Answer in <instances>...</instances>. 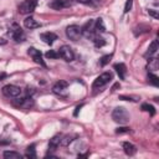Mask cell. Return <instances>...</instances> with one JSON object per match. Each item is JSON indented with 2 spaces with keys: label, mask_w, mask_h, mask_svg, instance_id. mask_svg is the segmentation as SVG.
<instances>
[{
  "label": "cell",
  "mask_w": 159,
  "mask_h": 159,
  "mask_svg": "<svg viewBox=\"0 0 159 159\" xmlns=\"http://www.w3.org/2000/svg\"><path fill=\"white\" fill-rule=\"evenodd\" d=\"M129 118L130 116L124 107H117L112 112V119L119 124H127L129 122Z\"/></svg>",
  "instance_id": "cell-1"
},
{
  "label": "cell",
  "mask_w": 159,
  "mask_h": 159,
  "mask_svg": "<svg viewBox=\"0 0 159 159\" xmlns=\"http://www.w3.org/2000/svg\"><path fill=\"white\" fill-rule=\"evenodd\" d=\"M112 78H113V73L112 72H103L102 75H99L93 81L92 89H99V88H102L103 86H106L107 83H109Z\"/></svg>",
  "instance_id": "cell-2"
},
{
  "label": "cell",
  "mask_w": 159,
  "mask_h": 159,
  "mask_svg": "<svg viewBox=\"0 0 159 159\" xmlns=\"http://www.w3.org/2000/svg\"><path fill=\"white\" fill-rule=\"evenodd\" d=\"M81 32H82V35H83L84 37L93 40V37L98 34L97 30H96V26H94V20L87 21V22L83 25V27H81Z\"/></svg>",
  "instance_id": "cell-3"
},
{
  "label": "cell",
  "mask_w": 159,
  "mask_h": 159,
  "mask_svg": "<svg viewBox=\"0 0 159 159\" xmlns=\"http://www.w3.org/2000/svg\"><path fill=\"white\" fill-rule=\"evenodd\" d=\"M12 104L17 108H22V109H30L34 107V99L31 96H26V97H21V98H17L12 102Z\"/></svg>",
  "instance_id": "cell-4"
},
{
  "label": "cell",
  "mask_w": 159,
  "mask_h": 159,
  "mask_svg": "<svg viewBox=\"0 0 159 159\" xmlns=\"http://www.w3.org/2000/svg\"><path fill=\"white\" fill-rule=\"evenodd\" d=\"M37 5V0H24L20 5H19V12L22 15H27L31 14Z\"/></svg>",
  "instance_id": "cell-5"
},
{
  "label": "cell",
  "mask_w": 159,
  "mask_h": 159,
  "mask_svg": "<svg viewBox=\"0 0 159 159\" xmlns=\"http://www.w3.org/2000/svg\"><path fill=\"white\" fill-rule=\"evenodd\" d=\"M1 92H2V94H4L5 97H9V98H16V97L20 96V93H21V88L17 87V86H15V84H6V86L2 87Z\"/></svg>",
  "instance_id": "cell-6"
},
{
  "label": "cell",
  "mask_w": 159,
  "mask_h": 159,
  "mask_svg": "<svg viewBox=\"0 0 159 159\" xmlns=\"http://www.w3.org/2000/svg\"><path fill=\"white\" fill-rule=\"evenodd\" d=\"M66 36L70 40H72V41L80 40V37L82 36L81 27L77 26V25H70V26H67V29H66Z\"/></svg>",
  "instance_id": "cell-7"
},
{
  "label": "cell",
  "mask_w": 159,
  "mask_h": 159,
  "mask_svg": "<svg viewBox=\"0 0 159 159\" xmlns=\"http://www.w3.org/2000/svg\"><path fill=\"white\" fill-rule=\"evenodd\" d=\"M58 55H60V57L63 58L66 62H71V61L75 60V52H73V50H72L70 46H67V45H63V46L60 47Z\"/></svg>",
  "instance_id": "cell-8"
},
{
  "label": "cell",
  "mask_w": 159,
  "mask_h": 159,
  "mask_svg": "<svg viewBox=\"0 0 159 159\" xmlns=\"http://www.w3.org/2000/svg\"><path fill=\"white\" fill-rule=\"evenodd\" d=\"M27 53H29V56H30L37 65H40V66H42V67H46V63H45V61L42 60V53H41L40 50H37V48H35V47H29Z\"/></svg>",
  "instance_id": "cell-9"
},
{
  "label": "cell",
  "mask_w": 159,
  "mask_h": 159,
  "mask_svg": "<svg viewBox=\"0 0 159 159\" xmlns=\"http://www.w3.org/2000/svg\"><path fill=\"white\" fill-rule=\"evenodd\" d=\"M9 34L11 35V37H12V40H15L16 42H20V41H24V39H25V35H24V31L21 30V27H19V26H15L11 31H9Z\"/></svg>",
  "instance_id": "cell-10"
},
{
  "label": "cell",
  "mask_w": 159,
  "mask_h": 159,
  "mask_svg": "<svg viewBox=\"0 0 159 159\" xmlns=\"http://www.w3.org/2000/svg\"><path fill=\"white\" fill-rule=\"evenodd\" d=\"M67 87H68V83H67L66 81H58V82H56V83L53 84L52 92L56 93V94H63L65 91L67 89Z\"/></svg>",
  "instance_id": "cell-11"
},
{
  "label": "cell",
  "mask_w": 159,
  "mask_h": 159,
  "mask_svg": "<svg viewBox=\"0 0 159 159\" xmlns=\"http://www.w3.org/2000/svg\"><path fill=\"white\" fill-rule=\"evenodd\" d=\"M71 4H72V0H53V1L50 4V6H51L52 9L60 10V9L71 6Z\"/></svg>",
  "instance_id": "cell-12"
},
{
  "label": "cell",
  "mask_w": 159,
  "mask_h": 159,
  "mask_svg": "<svg viewBox=\"0 0 159 159\" xmlns=\"http://www.w3.org/2000/svg\"><path fill=\"white\" fill-rule=\"evenodd\" d=\"M24 26H25L26 29L32 30V29H37V27H40L41 24H40L37 20H35L32 16H27V17H25V20H24Z\"/></svg>",
  "instance_id": "cell-13"
},
{
  "label": "cell",
  "mask_w": 159,
  "mask_h": 159,
  "mask_svg": "<svg viewBox=\"0 0 159 159\" xmlns=\"http://www.w3.org/2000/svg\"><path fill=\"white\" fill-rule=\"evenodd\" d=\"M40 37H41V40L45 42V43H47V45H52L53 42H55V40H57V35L56 34H53V32H42L41 35H40Z\"/></svg>",
  "instance_id": "cell-14"
},
{
  "label": "cell",
  "mask_w": 159,
  "mask_h": 159,
  "mask_svg": "<svg viewBox=\"0 0 159 159\" xmlns=\"http://www.w3.org/2000/svg\"><path fill=\"white\" fill-rule=\"evenodd\" d=\"M122 147H123L124 153H125L127 155H129V157H132V155H134V154L137 153V147H135L134 144L129 143V142H123V143H122Z\"/></svg>",
  "instance_id": "cell-15"
},
{
  "label": "cell",
  "mask_w": 159,
  "mask_h": 159,
  "mask_svg": "<svg viewBox=\"0 0 159 159\" xmlns=\"http://www.w3.org/2000/svg\"><path fill=\"white\" fill-rule=\"evenodd\" d=\"M114 70L116 72L118 73L119 78L120 80H125V76H127V67L124 63H116L114 65Z\"/></svg>",
  "instance_id": "cell-16"
},
{
  "label": "cell",
  "mask_w": 159,
  "mask_h": 159,
  "mask_svg": "<svg viewBox=\"0 0 159 159\" xmlns=\"http://www.w3.org/2000/svg\"><path fill=\"white\" fill-rule=\"evenodd\" d=\"M158 48H159V45H158V41L157 40H153L152 41V43L149 45V47H148V51L145 52V57H152L153 55H155L157 53V51H158Z\"/></svg>",
  "instance_id": "cell-17"
},
{
  "label": "cell",
  "mask_w": 159,
  "mask_h": 159,
  "mask_svg": "<svg viewBox=\"0 0 159 159\" xmlns=\"http://www.w3.org/2000/svg\"><path fill=\"white\" fill-rule=\"evenodd\" d=\"M61 139H62V135H55L50 139V143H48V149L51 150H55L60 144H61Z\"/></svg>",
  "instance_id": "cell-18"
},
{
  "label": "cell",
  "mask_w": 159,
  "mask_h": 159,
  "mask_svg": "<svg viewBox=\"0 0 159 159\" xmlns=\"http://www.w3.org/2000/svg\"><path fill=\"white\" fill-rule=\"evenodd\" d=\"M2 155L5 159H21L22 158V155L20 153L14 152V150H5Z\"/></svg>",
  "instance_id": "cell-19"
},
{
  "label": "cell",
  "mask_w": 159,
  "mask_h": 159,
  "mask_svg": "<svg viewBox=\"0 0 159 159\" xmlns=\"http://www.w3.org/2000/svg\"><path fill=\"white\" fill-rule=\"evenodd\" d=\"M158 68H159L158 58H155V57H149V60H148V70H150V71H157Z\"/></svg>",
  "instance_id": "cell-20"
},
{
  "label": "cell",
  "mask_w": 159,
  "mask_h": 159,
  "mask_svg": "<svg viewBox=\"0 0 159 159\" xmlns=\"http://www.w3.org/2000/svg\"><path fill=\"white\" fill-rule=\"evenodd\" d=\"M94 26H96V30H97V32H98V34H99V32H104V31H106L104 22H103V20H102L101 17H98V19H96V20H94Z\"/></svg>",
  "instance_id": "cell-21"
},
{
  "label": "cell",
  "mask_w": 159,
  "mask_h": 159,
  "mask_svg": "<svg viewBox=\"0 0 159 159\" xmlns=\"http://www.w3.org/2000/svg\"><path fill=\"white\" fill-rule=\"evenodd\" d=\"M150 30V27L149 26H147V25H139V26H137V27H134V35L135 36H138V35H142V34H144V32H148Z\"/></svg>",
  "instance_id": "cell-22"
},
{
  "label": "cell",
  "mask_w": 159,
  "mask_h": 159,
  "mask_svg": "<svg viewBox=\"0 0 159 159\" xmlns=\"http://www.w3.org/2000/svg\"><path fill=\"white\" fill-rule=\"evenodd\" d=\"M93 42H94V46H96V47H103V46L106 45V40H104L102 36H99L98 34L93 37Z\"/></svg>",
  "instance_id": "cell-23"
},
{
  "label": "cell",
  "mask_w": 159,
  "mask_h": 159,
  "mask_svg": "<svg viewBox=\"0 0 159 159\" xmlns=\"http://www.w3.org/2000/svg\"><path fill=\"white\" fill-rule=\"evenodd\" d=\"M142 109L145 111V112H148L152 117L155 114V108H154L152 104H149V103H143V104H142Z\"/></svg>",
  "instance_id": "cell-24"
},
{
  "label": "cell",
  "mask_w": 159,
  "mask_h": 159,
  "mask_svg": "<svg viewBox=\"0 0 159 159\" xmlns=\"http://www.w3.org/2000/svg\"><path fill=\"white\" fill-rule=\"evenodd\" d=\"M26 158H36V153H35V144H31L27 147V153L25 155Z\"/></svg>",
  "instance_id": "cell-25"
},
{
  "label": "cell",
  "mask_w": 159,
  "mask_h": 159,
  "mask_svg": "<svg viewBox=\"0 0 159 159\" xmlns=\"http://www.w3.org/2000/svg\"><path fill=\"white\" fill-rule=\"evenodd\" d=\"M111 58H112V55H104V56H102V57L99 58V65H101L102 67H104L106 65L109 63Z\"/></svg>",
  "instance_id": "cell-26"
},
{
  "label": "cell",
  "mask_w": 159,
  "mask_h": 159,
  "mask_svg": "<svg viewBox=\"0 0 159 159\" xmlns=\"http://www.w3.org/2000/svg\"><path fill=\"white\" fill-rule=\"evenodd\" d=\"M148 78H149V82L152 83V84H154V86H159V78H158V76L157 75H154V73H149L148 75Z\"/></svg>",
  "instance_id": "cell-27"
},
{
  "label": "cell",
  "mask_w": 159,
  "mask_h": 159,
  "mask_svg": "<svg viewBox=\"0 0 159 159\" xmlns=\"http://www.w3.org/2000/svg\"><path fill=\"white\" fill-rule=\"evenodd\" d=\"M45 56H46L47 58H58V57H60L58 52H56L55 50H50V51H47V52L45 53Z\"/></svg>",
  "instance_id": "cell-28"
},
{
  "label": "cell",
  "mask_w": 159,
  "mask_h": 159,
  "mask_svg": "<svg viewBox=\"0 0 159 159\" xmlns=\"http://www.w3.org/2000/svg\"><path fill=\"white\" fill-rule=\"evenodd\" d=\"M73 137L72 135H66V137H62V139H61V145H68L73 139H72Z\"/></svg>",
  "instance_id": "cell-29"
},
{
  "label": "cell",
  "mask_w": 159,
  "mask_h": 159,
  "mask_svg": "<svg viewBox=\"0 0 159 159\" xmlns=\"http://www.w3.org/2000/svg\"><path fill=\"white\" fill-rule=\"evenodd\" d=\"M132 5H133V0H127L125 1V5H124V14H127V12H129L130 10H132Z\"/></svg>",
  "instance_id": "cell-30"
},
{
  "label": "cell",
  "mask_w": 159,
  "mask_h": 159,
  "mask_svg": "<svg viewBox=\"0 0 159 159\" xmlns=\"http://www.w3.org/2000/svg\"><path fill=\"white\" fill-rule=\"evenodd\" d=\"M130 129L128 128V127H118L117 129H116V133L117 134H122V133H128Z\"/></svg>",
  "instance_id": "cell-31"
},
{
  "label": "cell",
  "mask_w": 159,
  "mask_h": 159,
  "mask_svg": "<svg viewBox=\"0 0 159 159\" xmlns=\"http://www.w3.org/2000/svg\"><path fill=\"white\" fill-rule=\"evenodd\" d=\"M148 14H149L150 16H153L154 19H159V15H158V12H157L155 10H153V9H149V10H148Z\"/></svg>",
  "instance_id": "cell-32"
},
{
  "label": "cell",
  "mask_w": 159,
  "mask_h": 159,
  "mask_svg": "<svg viewBox=\"0 0 159 159\" xmlns=\"http://www.w3.org/2000/svg\"><path fill=\"white\" fill-rule=\"evenodd\" d=\"M76 1L80 2V4H83V5H89V4L93 2V0H76Z\"/></svg>",
  "instance_id": "cell-33"
},
{
  "label": "cell",
  "mask_w": 159,
  "mask_h": 159,
  "mask_svg": "<svg viewBox=\"0 0 159 159\" xmlns=\"http://www.w3.org/2000/svg\"><path fill=\"white\" fill-rule=\"evenodd\" d=\"M82 107H83V104H80V106H77V107H76V111H75V113H73V116H75V117L78 114V111H80Z\"/></svg>",
  "instance_id": "cell-34"
}]
</instances>
